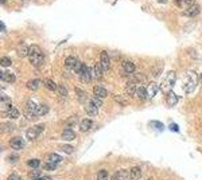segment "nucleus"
I'll list each match as a JSON object with an SVG mask.
<instances>
[{"mask_svg": "<svg viewBox=\"0 0 202 180\" xmlns=\"http://www.w3.org/2000/svg\"><path fill=\"white\" fill-rule=\"evenodd\" d=\"M28 59H30V62H31L32 66H35V67H40V66H42L43 62H44V56H43V52L39 48V46H36V44L30 46Z\"/></svg>", "mask_w": 202, "mask_h": 180, "instance_id": "f257e3e1", "label": "nucleus"}, {"mask_svg": "<svg viewBox=\"0 0 202 180\" xmlns=\"http://www.w3.org/2000/svg\"><path fill=\"white\" fill-rule=\"evenodd\" d=\"M186 77H187V78H186V83H185L183 89H185L186 93H190V92H193V90L195 89L197 83H198V77H197V74L194 71L186 73Z\"/></svg>", "mask_w": 202, "mask_h": 180, "instance_id": "f03ea898", "label": "nucleus"}, {"mask_svg": "<svg viewBox=\"0 0 202 180\" xmlns=\"http://www.w3.org/2000/svg\"><path fill=\"white\" fill-rule=\"evenodd\" d=\"M175 79H177V74L175 71H168L167 75H166V78L163 81V83H162V90H163L164 93H170L172 92V86L174 83H175Z\"/></svg>", "mask_w": 202, "mask_h": 180, "instance_id": "7ed1b4c3", "label": "nucleus"}, {"mask_svg": "<svg viewBox=\"0 0 202 180\" xmlns=\"http://www.w3.org/2000/svg\"><path fill=\"white\" fill-rule=\"evenodd\" d=\"M43 128H44L43 125H38V126L35 125V126H31L30 129H27V132H26L27 140H28V141H34L35 138L43 132Z\"/></svg>", "mask_w": 202, "mask_h": 180, "instance_id": "20e7f679", "label": "nucleus"}, {"mask_svg": "<svg viewBox=\"0 0 202 180\" xmlns=\"http://www.w3.org/2000/svg\"><path fill=\"white\" fill-rule=\"evenodd\" d=\"M80 79L85 83L90 82V79H92V71L85 63H82V69H81V73H80Z\"/></svg>", "mask_w": 202, "mask_h": 180, "instance_id": "39448f33", "label": "nucleus"}, {"mask_svg": "<svg viewBox=\"0 0 202 180\" xmlns=\"http://www.w3.org/2000/svg\"><path fill=\"white\" fill-rule=\"evenodd\" d=\"M24 145H26V142L22 137H12L10 140V146L14 151H20L24 148Z\"/></svg>", "mask_w": 202, "mask_h": 180, "instance_id": "423d86ee", "label": "nucleus"}, {"mask_svg": "<svg viewBox=\"0 0 202 180\" xmlns=\"http://www.w3.org/2000/svg\"><path fill=\"white\" fill-rule=\"evenodd\" d=\"M100 63H101V66H103L104 71L109 70V66H111V58H109V55H108L107 51H103L100 54Z\"/></svg>", "mask_w": 202, "mask_h": 180, "instance_id": "0eeeda50", "label": "nucleus"}, {"mask_svg": "<svg viewBox=\"0 0 202 180\" xmlns=\"http://www.w3.org/2000/svg\"><path fill=\"white\" fill-rule=\"evenodd\" d=\"M200 11H201L200 6H198V4H193V6H190L187 10L183 12V15L187 16V18H194V16L200 15Z\"/></svg>", "mask_w": 202, "mask_h": 180, "instance_id": "6e6552de", "label": "nucleus"}, {"mask_svg": "<svg viewBox=\"0 0 202 180\" xmlns=\"http://www.w3.org/2000/svg\"><path fill=\"white\" fill-rule=\"evenodd\" d=\"M158 90H159V86L155 83V82H151L147 86V100H152L154 97L156 96Z\"/></svg>", "mask_w": 202, "mask_h": 180, "instance_id": "1a4fd4ad", "label": "nucleus"}, {"mask_svg": "<svg viewBox=\"0 0 202 180\" xmlns=\"http://www.w3.org/2000/svg\"><path fill=\"white\" fill-rule=\"evenodd\" d=\"M35 109H36V104H35L34 101L28 100L27 104H26V116H27V117L35 116Z\"/></svg>", "mask_w": 202, "mask_h": 180, "instance_id": "9d476101", "label": "nucleus"}, {"mask_svg": "<svg viewBox=\"0 0 202 180\" xmlns=\"http://www.w3.org/2000/svg\"><path fill=\"white\" fill-rule=\"evenodd\" d=\"M92 126H93V121L90 118H84V120H81V124H80L81 132H88L89 129H92Z\"/></svg>", "mask_w": 202, "mask_h": 180, "instance_id": "9b49d317", "label": "nucleus"}, {"mask_svg": "<svg viewBox=\"0 0 202 180\" xmlns=\"http://www.w3.org/2000/svg\"><path fill=\"white\" fill-rule=\"evenodd\" d=\"M77 63H78V61L74 56H67L66 59H65V67L67 69V70H74V67L77 66Z\"/></svg>", "mask_w": 202, "mask_h": 180, "instance_id": "f8f14e48", "label": "nucleus"}, {"mask_svg": "<svg viewBox=\"0 0 202 180\" xmlns=\"http://www.w3.org/2000/svg\"><path fill=\"white\" fill-rule=\"evenodd\" d=\"M48 112V106L44 105V104H38L36 105V109H35V116L38 117H42L44 114H47Z\"/></svg>", "mask_w": 202, "mask_h": 180, "instance_id": "ddd939ff", "label": "nucleus"}, {"mask_svg": "<svg viewBox=\"0 0 202 180\" xmlns=\"http://www.w3.org/2000/svg\"><path fill=\"white\" fill-rule=\"evenodd\" d=\"M129 178H131L132 180H137L141 178V169L139 168L137 165L132 167L131 169H129Z\"/></svg>", "mask_w": 202, "mask_h": 180, "instance_id": "4468645a", "label": "nucleus"}, {"mask_svg": "<svg viewBox=\"0 0 202 180\" xmlns=\"http://www.w3.org/2000/svg\"><path fill=\"white\" fill-rule=\"evenodd\" d=\"M135 65H133L131 61H124L123 62V70L124 73H127V74H132V73H135Z\"/></svg>", "mask_w": 202, "mask_h": 180, "instance_id": "2eb2a0df", "label": "nucleus"}, {"mask_svg": "<svg viewBox=\"0 0 202 180\" xmlns=\"http://www.w3.org/2000/svg\"><path fill=\"white\" fill-rule=\"evenodd\" d=\"M62 138H63V140H66V141H73V140L76 138V133H74V130L70 129V128L65 129V130H63V133H62Z\"/></svg>", "mask_w": 202, "mask_h": 180, "instance_id": "dca6fc26", "label": "nucleus"}, {"mask_svg": "<svg viewBox=\"0 0 202 180\" xmlns=\"http://www.w3.org/2000/svg\"><path fill=\"white\" fill-rule=\"evenodd\" d=\"M97 110H99V108H97V106L93 104V102L90 101L89 102V104L86 105V113L89 114V116H92V117H94V116H97Z\"/></svg>", "mask_w": 202, "mask_h": 180, "instance_id": "f3484780", "label": "nucleus"}, {"mask_svg": "<svg viewBox=\"0 0 202 180\" xmlns=\"http://www.w3.org/2000/svg\"><path fill=\"white\" fill-rule=\"evenodd\" d=\"M93 93H94V96L99 97V98H105V97L108 96V92L104 88H101V86H94V89H93Z\"/></svg>", "mask_w": 202, "mask_h": 180, "instance_id": "a211bd4d", "label": "nucleus"}, {"mask_svg": "<svg viewBox=\"0 0 202 180\" xmlns=\"http://www.w3.org/2000/svg\"><path fill=\"white\" fill-rule=\"evenodd\" d=\"M127 176H129L128 172L125 169H119L117 172H115V175L112 176V180H124Z\"/></svg>", "mask_w": 202, "mask_h": 180, "instance_id": "6ab92c4d", "label": "nucleus"}, {"mask_svg": "<svg viewBox=\"0 0 202 180\" xmlns=\"http://www.w3.org/2000/svg\"><path fill=\"white\" fill-rule=\"evenodd\" d=\"M39 86H40V81L36 79V78H34V79H31V81H28L27 82V88L30 90H32V92H36V90L39 89Z\"/></svg>", "mask_w": 202, "mask_h": 180, "instance_id": "aec40b11", "label": "nucleus"}, {"mask_svg": "<svg viewBox=\"0 0 202 180\" xmlns=\"http://www.w3.org/2000/svg\"><path fill=\"white\" fill-rule=\"evenodd\" d=\"M20 116V112H19V109H16L14 108V106H11L10 109H8V112H7V117L8 118H12V120H16Z\"/></svg>", "mask_w": 202, "mask_h": 180, "instance_id": "412c9836", "label": "nucleus"}, {"mask_svg": "<svg viewBox=\"0 0 202 180\" xmlns=\"http://www.w3.org/2000/svg\"><path fill=\"white\" fill-rule=\"evenodd\" d=\"M93 71H94V77L97 79H101V77H103V73H104V69L101 66L100 62H97L94 65V67H93Z\"/></svg>", "mask_w": 202, "mask_h": 180, "instance_id": "4be33fe9", "label": "nucleus"}, {"mask_svg": "<svg viewBox=\"0 0 202 180\" xmlns=\"http://www.w3.org/2000/svg\"><path fill=\"white\" fill-rule=\"evenodd\" d=\"M44 88H46L47 90H51V92H55V90L58 89V86L55 85V82L53 79H50V78L44 79Z\"/></svg>", "mask_w": 202, "mask_h": 180, "instance_id": "5701e85b", "label": "nucleus"}, {"mask_svg": "<svg viewBox=\"0 0 202 180\" xmlns=\"http://www.w3.org/2000/svg\"><path fill=\"white\" fill-rule=\"evenodd\" d=\"M47 161H51V163H61L62 161V156L61 155H58V153H50L48 155V157H47Z\"/></svg>", "mask_w": 202, "mask_h": 180, "instance_id": "b1692460", "label": "nucleus"}, {"mask_svg": "<svg viewBox=\"0 0 202 180\" xmlns=\"http://www.w3.org/2000/svg\"><path fill=\"white\" fill-rule=\"evenodd\" d=\"M178 100H179V98H178L172 92L168 93V97H167V104H168V106H174L178 102Z\"/></svg>", "mask_w": 202, "mask_h": 180, "instance_id": "393cba45", "label": "nucleus"}, {"mask_svg": "<svg viewBox=\"0 0 202 180\" xmlns=\"http://www.w3.org/2000/svg\"><path fill=\"white\" fill-rule=\"evenodd\" d=\"M136 92H137L136 85H135V82H132V81H131V82L127 85V93L129 94V96H135Z\"/></svg>", "mask_w": 202, "mask_h": 180, "instance_id": "a878e982", "label": "nucleus"}, {"mask_svg": "<svg viewBox=\"0 0 202 180\" xmlns=\"http://www.w3.org/2000/svg\"><path fill=\"white\" fill-rule=\"evenodd\" d=\"M136 96L140 98V100H145L147 98V89L143 88V86H140V88H137V92H136Z\"/></svg>", "mask_w": 202, "mask_h": 180, "instance_id": "bb28decb", "label": "nucleus"}, {"mask_svg": "<svg viewBox=\"0 0 202 180\" xmlns=\"http://www.w3.org/2000/svg\"><path fill=\"white\" fill-rule=\"evenodd\" d=\"M16 78L14 74H10V73H4L2 71V81H7V82H14Z\"/></svg>", "mask_w": 202, "mask_h": 180, "instance_id": "cd10ccee", "label": "nucleus"}, {"mask_svg": "<svg viewBox=\"0 0 202 180\" xmlns=\"http://www.w3.org/2000/svg\"><path fill=\"white\" fill-rule=\"evenodd\" d=\"M109 178V173H108V171H105V169H101L97 172V180H108Z\"/></svg>", "mask_w": 202, "mask_h": 180, "instance_id": "c85d7f7f", "label": "nucleus"}, {"mask_svg": "<svg viewBox=\"0 0 202 180\" xmlns=\"http://www.w3.org/2000/svg\"><path fill=\"white\" fill-rule=\"evenodd\" d=\"M177 6L178 7H183V6H193L194 4V0H175Z\"/></svg>", "mask_w": 202, "mask_h": 180, "instance_id": "c756f323", "label": "nucleus"}, {"mask_svg": "<svg viewBox=\"0 0 202 180\" xmlns=\"http://www.w3.org/2000/svg\"><path fill=\"white\" fill-rule=\"evenodd\" d=\"M59 151H62V152L70 155V153L74 152V148H73L70 144H67V145H61V146H59Z\"/></svg>", "mask_w": 202, "mask_h": 180, "instance_id": "7c9ffc66", "label": "nucleus"}, {"mask_svg": "<svg viewBox=\"0 0 202 180\" xmlns=\"http://www.w3.org/2000/svg\"><path fill=\"white\" fill-rule=\"evenodd\" d=\"M27 165L31 167V168H34V169H36L40 165V161L38 160V159H31V160L27 161Z\"/></svg>", "mask_w": 202, "mask_h": 180, "instance_id": "2f4dec72", "label": "nucleus"}, {"mask_svg": "<svg viewBox=\"0 0 202 180\" xmlns=\"http://www.w3.org/2000/svg\"><path fill=\"white\" fill-rule=\"evenodd\" d=\"M43 168L46 171H54L57 169V163H51V161H47L46 164L43 165Z\"/></svg>", "mask_w": 202, "mask_h": 180, "instance_id": "473e14b6", "label": "nucleus"}, {"mask_svg": "<svg viewBox=\"0 0 202 180\" xmlns=\"http://www.w3.org/2000/svg\"><path fill=\"white\" fill-rule=\"evenodd\" d=\"M11 59L8 58V56H3L2 58V62H0V65H2V67L4 69V67H8V66H11Z\"/></svg>", "mask_w": 202, "mask_h": 180, "instance_id": "72a5a7b5", "label": "nucleus"}, {"mask_svg": "<svg viewBox=\"0 0 202 180\" xmlns=\"http://www.w3.org/2000/svg\"><path fill=\"white\" fill-rule=\"evenodd\" d=\"M57 92H58L61 96H63V97L67 96V89H66V86H63V85H59L58 89H57Z\"/></svg>", "mask_w": 202, "mask_h": 180, "instance_id": "f704fd0d", "label": "nucleus"}, {"mask_svg": "<svg viewBox=\"0 0 202 180\" xmlns=\"http://www.w3.org/2000/svg\"><path fill=\"white\" fill-rule=\"evenodd\" d=\"M101 100H103V98H99V97L94 96V97L92 98V102L97 106V108H101V106H103V101H101Z\"/></svg>", "mask_w": 202, "mask_h": 180, "instance_id": "c9c22d12", "label": "nucleus"}, {"mask_svg": "<svg viewBox=\"0 0 202 180\" xmlns=\"http://www.w3.org/2000/svg\"><path fill=\"white\" fill-rule=\"evenodd\" d=\"M76 93H77V96H78L81 98V101H84L85 98H86V94H85L84 92H81V90L78 88H76Z\"/></svg>", "mask_w": 202, "mask_h": 180, "instance_id": "e433bc0d", "label": "nucleus"}, {"mask_svg": "<svg viewBox=\"0 0 202 180\" xmlns=\"http://www.w3.org/2000/svg\"><path fill=\"white\" fill-rule=\"evenodd\" d=\"M4 104L11 105V100L7 96H4V93H2V105H4Z\"/></svg>", "mask_w": 202, "mask_h": 180, "instance_id": "4c0bfd02", "label": "nucleus"}, {"mask_svg": "<svg viewBox=\"0 0 202 180\" xmlns=\"http://www.w3.org/2000/svg\"><path fill=\"white\" fill-rule=\"evenodd\" d=\"M152 126L158 130H163V125H162L159 121H152Z\"/></svg>", "mask_w": 202, "mask_h": 180, "instance_id": "58836bf2", "label": "nucleus"}, {"mask_svg": "<svg viewBox=\"0 0 202 180\" xmlns=\"http://www.w3.org/2000/svg\"><path fill=\"white\" fill-rule=\"evenodd\" d=\"M115 100L119 102V104H121V105H127V100L123 98V97H120V96H115Z\"/></svg>", "mask_w": 202, "mask_h": 180, "instance_id": "ea45409f", "label": "nucleus"}, {"mask_svg": "<svg viewBox=\"0 0 202 180\" xmlns=\"http://www.w3.org/2000/svg\"><path fill=\"white\" fill-rule=\"evenodd\" d=\"M132 82H139V81H143V75L141 74H135V77L131 78Z\"/></svg>", "mask_w": 202, "mask_h": 180, "instance_id": "a19ab883", "label": "nucleus"}, {"mask_svg": "<svg viewBox=\"0 0 202 180\" xmlns=\"http://www.w3.org/2000/svg\"><path fill=\"white\" fill-rule=\"evenodd\" d=\"M7 180H20V176H19L18 173H12V175H10V176H8Z\"/></svg>", "mask_w": 202, "mask_h": 180, "instance_id": "79ce46f5", "label": "nucleus"}, {"mask_svg": "<svg viewBox=\"0 0 202 180\" xmlns=\"http://www.w3.org/2000/svg\"><path fill=\"white\" fill-rule=\"evenodd\" d=\"M170 129L174 130V132H179V128H178V125H175V124H171V125H170Z\"/></svg>", "mask_w": 202, "mask_h": 180, "instance_id": "37998d69", "label": "nucleus"}, {"mask_svg": "<svg viewBox=\"0 0 202 180\" xmlns=\"http://www.w3.org/2000/svg\"><path fill=\"white\" fill-rule=\"evenodd\" d=\"M10 161H12V163L18 161V156H16V155H14V156H10Z\"/></svg>", "mask_w": 202, "mask_h": 180, "instance_id": "c03bdc74", "label": "nucleus"}, {"mask_svg": "<svg viewBox=\"0 0 202 180\" xmlns=\"http://www.w3.org/2000/svg\"><path fill=\"white\" fill-rule=\"evenodd\" d=\"M34 180H51L48 176H39L38 179H34Z\"/></svg>", "mask_w": 202, "mask_h": 180, "instance_id": "a18cd8bd", "label": "nucleus"}, {"mask_svg": "<svg viewBox=\"0 0 202 180\" xmlns=\"http://www.w3.org/2000/svg\"><path fill=\"white\" fill-rule=\"evenodd\" d=\"M22 2H23L24 4H27V3H28V0H22Z\"/></svg>", "mask_w": 202, "mask_h": 180, "instance_id": "49530a36", "label": "nucleus"}, {"mask_svg": "<svg viewBox=\"0 0 202 180\" xmlns=\"http://www.w3.org/2000/svg\"><path fill=\"white\" fill-rule=\"evenodd\" d=\"M200 81H202V73H201V75H200Z\"/></svg>", "mask_w": 202, "mask_h": 180, "instance_id": "de8ad7c7", "label": "nucleus"}, {"mask_svg": "<svg viewBox=\"0 0 202 180\" xmlns=\"http://www.w3.org/2000/svg\"><path fill=\"white\" fill-rule=\"evenodd\" d=\"M148 180H149V179H148Z\"/></svg>", "mask_w": 202, "mask_h": 180, "instance_id": "09e8293b", "label": "nucleus"}]
</instances>
